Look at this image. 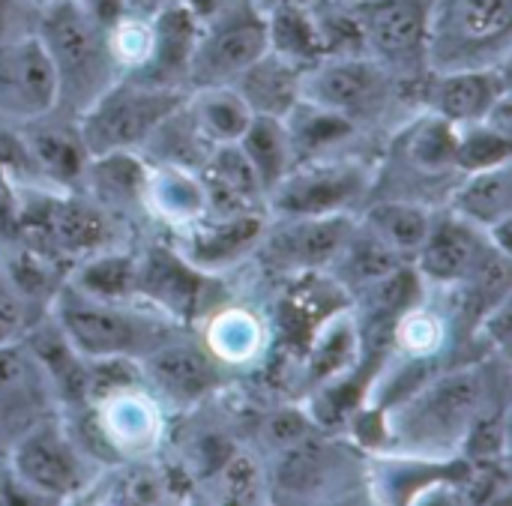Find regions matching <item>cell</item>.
I'll return each instance as SVG.
<instances>
[{"mask_svg": "<svg viewBox=\"0 0 512 506\" xmlns=\"http://www.w3.org/2000/svg\"><path fill=\"white\" fill-rule=\"evenodd\" d=\"M498 378L492 363L453 366L438 375H426L411 393L390 405L384 414L387 447L402 456H447L462 450L477 420L504 405L498 396Z\"/></svg>", "mask_w": 512, "mask_h": 506, "instance_id": "6da1fadb", "label": "cell"}, {"mask_svg": "<svg viewBox=\"0 0 512 506\" xmlns=\"http://www.w3.org/2000/svg\"><path fill=\"white\" fill-rule=\"evenodd\" d=\"M33 33L57 78V111L69 117H78L123 75L111 48V27L90 15L78 0L39 3Z\"/></svg>", "mask_w": 512, "mask_h": 506, "instance_id": "7a4b0ae2", "label": "cell"}, {"mask_svg": "<svg viewBox=\"0 0 512 506\" xmlns=\"http://www.w3.org/2000/svg\"><path fill=\"white\" fill-rule=\"evenodd\" d=\"M51 318L81 357H135L141 360L153 345L174 333V321L141 300H99L81 294L66 279L48 303Z\"/></svg>", "mask_w": 512, "mask_h": 506, "instance_id": "3957f363", "label": "cell"}, {"mask_svg": "<svg viewBox=\"0 0 512 506\" xmlns=\"http://www.w3.org/2000/svg\"><path fill=\"white\" fill-rule=\"evenodd\" d=\"M512 0H432L426 27V72L507 66Z\"/></svg>", "mask_w": 512, "mask_h": 506, "instance_id": "277c9868", "label": "cell"}, {"mask_svg": "<svg viewBox=\"0 0 512 506\" xmlns=\"http://www.w3.org/2000/svg\"><path fill=\"white\" fill-rule=\"evenodd\" d=\"M189 90L150 84L138 75L123 72L105 93H99L78 117V135L90 156L138 150L153 126L174 111Z\"/></svg>", "mask_w": 512, "mask_h": 506, "instance_id": "5b68a950", "label": "cell"}, {"mask_svg": "<svg viewBox=\"0 0 512 506\" xmlns=\"http://www.w3.org/2000/svg\"><path fill=\"white\" fill-rule=\"evenodd\" d=\"M267 48V18L252 6V0H222L207 18H201L186 87L234 84Z\"/></svg>", "mask_w": 512, "mask_h": 506, "instance_id": "8992f818", "label": "cell"}, {"mask_svg": "<svg viewBox=\"0 0 512 506\" xmlns=\"http://www.w3.org/2000/svg\"><path fill=\"white\" fill-rule=\"evenodd\" d=\"M3 462L21 486L39 498V504L78 498L93 483V462L78 450L60 414L18 438Z\"/></svg>", "mask_w": 512, "mask_h": 506, "instance_id": "52a82bcc", "label": "cell"}, {"mask_svg": "<svg viewBox=\"0 0 512 506\" xmlns=\"http://www.w3.org/2000/svg\"><path fill=\"white\" fill-rule=\"evenodd\" d=\"M372 171L354 159H306L267 192L270 216H324L351 213V207L369 192Z\"/></svg>", "mask_w": 512, "mask_h": 506, "instance_id": "ba28073f", "label": "cell"}, {"mask_svg": "<svg viewBox=\"0 0 512 506\" xmlns=\"http://www.w3.org/2000/svg\"><path fill=\"white\" fill-rule=\"evenodd\" d=\"M396 87V75L372 54H324L303 69L300 99L348 120L381 105Z\"/></svg>", "mask_w": 512, "mask_h": 506, "instance_id": "9c48e42d", "label": "cell"}, {"mask_svg": "<svg viewBox=\"0 0 512 506\" xmlns=\"http://www.w3.org/2000/svg\"><path fill=\"white\" fill-rule=\"evenodd\" d=\"M354 225L357 219L351 213L273 216V225L264 222L255 252H261L273 270L309 276L333 264Z\"/></svg>", "mask_w": 512, "mask_h": 506, "instance_id": "30bf717a", "label": "cell"}, {"mask_svg": "<svg viewBox=\"0 0 512 506\" xmlns=\"http://www.w3.org/2000/svg\"><path fill=\"white\" fill-rule=\"evenodd\" d=\"M432 0H366L351 6L363 48L384 63L396 78L414 75L417 63L426 69V27Z\"/></svg>", "mask_w": 512, "mask_h": 506, "instance_id": "8fae6325", "label": "cell"}, {"mask_svg": "<svg viewBox=\"0 0 512 506\" xmlns=\"http://www.w3.org/2000/svg\"><path fill=\"white\" fill-rule=\"evenodd\" d=\"M57 414V393L27 345H0V459L33 426Z\"/></svg>", "mask_w": 512, "mask_h": 506, "instance_id": "7c38bea8", "label": "cell"}, {"mask_svg": "<svg viewBox=\"0 0 512 506\" xmlns=\"http://www.w3.org/2000/svg\"><path fill=\"white\" fill-rule=\"evenodd\" d=\"M492 252L501 249L489 240L483 228L444 210L432 219V228L411 264L417 267L423 282L462 288L480 273V267L489 261Z\"/></svg>", "mask_w": 512, "mask_h": 506, "instance_id": "4fadbf2b", "label": "cell"}, {"mask_svg": "<svg viewBox=\"0 0 512 506\" xmlns=\"http://www.w3.org/2000/svg\"><path fill=\"white\" fill-rule=\"evenodd\" d=\"M57 111V78L36 33L0 45V120L18 126Z\"/></svg>", "mask_w": 512, "mask_h": 506, "instance_id": "5bb4252c", "label": "cell"}, {"mask_svg": "<svg viewBox=\"0 0 512 506\" xmlns=\"http://www.w3.org/2000/svg\"><path fill=\"white\" fill-rule=\"evenodd\" d=\"M207 282L210 276L192 267L177 246H150L138 258L135 300L174 324H192L201 315Z\"/></svg>", "mask_w": 512, "mask_h": 506, "instance_id": "9a60e30c", "label": "cell"}, {"mask_svg": "<svg viewBox=\"0 0 512 506\" xmlns=\"http://www.w3.org/2000/svg\"><path fill=\"white\" fill-rule=\"evenodd\" d=\"M138 363L144 387L174 405H195L219 387V360L204 345L177 339L174 333L153 345Z\"/></svg>", "mask_w": 512, "mask_h": 506, "instance_id": "2e32d148", "label": "cell"}, {"mask_svg": "<svg viewBox=\"0 0 512 506\" xmlns=\"http://www.w3.org/2000/svg\"><path fill=\"white\" fill-rule=\"evenodd\" d=\"M426 111L444 117L453 126L483 120L504 96H510L507 66L492 69H459V72H426L423 84Z\"/></svg>", "mask_w": 512, "mask_h": 506, "instance_id": "e0dca14e", "label": "cell"}, {"mask_svg": "<svg viewBox=\"0 0 512 506\" xmlns=\"http://www.w3.org/2000/svg\"><path fill=\"white\" fill-rule=\"evenodd\" d=\"M147 21H150L147 57L129 75H138L150 84L189 90L186 72H189L192 48H195L198 30H201V18L183 0H171L165 6H159L156 12H150Z\"/></svg>", "mask_w": 512, "mask_h": 506, "instance_id": "ac0fdd59", "label": "cell"}, {"mask_svg": "<svg viewBox=\"0 0 512 506\" xmlns=\"http://www.w3.org/2000/svg\"><path fill=\"white\" fill-rule=\"evenodd\" d=\"M204 216H267V192L237 144H216L198 171Z\"/></svg>", "mask_w": 512, "mask_h": 506, "instance_id": "d6986e66", "label": "cell"}, {"mask_svg": "<svg viewBox=\"0 0 512 506\" xmlns=\"http://www.w3.org/2000/svg\"><path fill=\"white\" fill-rule=\"evenodd\" d=\"M267 216H201L180 228L183 240L177 252L201 273L240 264L258 249Z\"/></svg>", "mask_w": 512, "mask_h": 506, "instance_id": "ffe728a7", "label": "cell"}, {"mask_svg": "<svg viewBox=\"0 0 512 506\" xmlns=\"http://www.w3.org/2000/svg\"><path fill=\"white\" fill-rule=\"evenodd\" d=\"M18 129L24 135V144H27L42 180L57 189H78L90 153L78 135L75 117H69L63 111H51L45 117H36V120L18 126Z\"/></svg>", "mask_w": 512, "mask_h": 506, "instance_id": "44dd1931", "label": "cell"}, {"mask_svg": "<svg viewBox=\"0 0 512 506\" xmlns=\"http://www.w3.org/2000/svg\"><path fill=\"white\" fill-rule=\"evenodd\" d=\"M339 471V450L318 432L273 456L267 492L282 504L324 498Z\"/></svg>", "mask_w": 512, "mask_h": 506, "instance_id": "7402d4cb", "label": "cell"}, {"mask_svg": "<svg viewBox=\"0 0 512 506\" xmlns=\"http://www.w3.org/2000/svg\"><path fill=\"white\" fill-rule=\"evenodd\" d=\"M21 342L48 375L63 411L87 405V357L78 354V348L66 339L51 312H45Z\"/></svg>", "mask_w": 512, "mask_h": 506, "instance_id": "603a6c76", "label": "cell"}, {"mask_svg": "<svg viewBox=\"0 0 512 506\" xmlns=\"http://www.w3.org/2000/svg\"><path fill=\"white\" fill-rule=\"evenodd\" d=\"M99 423L117 450L123 462L147 456L156 450L162 435V417L156 408V399L144 393V387L114 393L102 402H96Z\"/></svg>", "mask_w": 512, "mask_h": 506, "instance_id": "cb8c5ba5", "label": "cell"}, {"mask_svg": "<svg viewBox=\"0 0 512 506\" xmlns=\"http://www.w3.org/2000/svg\"><path fill=\"white\" fill-rule=\"evenodd\" d=\"M303 69L306 66L267 48L249 69L240 72V78L234 81V90L246 99L252 114L285 120L291 108L300 102Z\"/></svg>", "mask_w": 512, "mask_h": 506, "instance_id": "d4e9b609", "label": "cell"}, {"mask_svg": "<svg viewBox=\"0 0 512 506\" xmlns=\"http://www.w3.org/2000/svg\"><path fill=\"white\" fill-rule=\"evenodd\" d=\"M213 141L207 138V132L198 126L195 114L189 111L186 99L168 111L153 132L147 135V141L138 147V153L150 162V165H165V168H180L189 174H198L204 168V162L213 153Z\"/></svg>", "mask_w": 512, "mask_h": 506, "instance_id": "484cf974", "label": "cell"}, {"mask_svg": "<svg viewBox=\"0 0 512 506\" xmlns=\"http://www.w3.org/2000/svg\"><path fill=\"white\" fill-rule=\"evenodd\" d=\"M147 174H150V162L138 150L102 153L87 159L78 189H87V198H93L105 210L144 207Z\"/></svg>", "mask_w": 512, "mask_h": 506, "instance_id": "4316f807", "label": "cell"}, {"mask_svg": "<svg viewBox=\"0 0 512 506\" xmlns=\"http://www.w3.org/2000/svg\"><path fill=\"white\" fill-rule=\"evenodd\" d=\"M447 210L483 231H492L504 222H512L510 162L462 174V180L450 189Z\"/></svg>", "mask_w": 512, "mask_h": 506, "instance_id": "83f0119b", "label": "cell"}, {"mask_svg": "<svg viewBox=\"0 0 512 506\" xmlns=\"http://www.w3.org/2000/svg\"><path fill=\"white\" fill-rule=\"evenodd\" d=\"M435 213L414 198H378L366 207L360 225L375 234L384 246L399 252L402 258L414 261L420 252L429 228H432Z\"/></svg>", "mask_w": 512, "mask_h": 506, "instance_id": "f1b7e54d", "label": "cell"}, {"mask_svg": "<svg viewBox=\"0 0 512 506\" xmlns=\"http://www.w3.org/2000/svg\"><path fill=\"white\" fill-rule=\"evenodd\" d=\"M309 378L324 387L339 381L342 375L357 372L360 363V333L351 315L324 318L309 336Z\"/></svg>", "mask_w": 512, "mask_h": 506, "instance_id": "f546056e", "label": "cell"}, {"mask_svg": "<svg viewBox=\"0 0 512 506\" xmlns=\"http://www.w3.org/2000/svg\"><path fill=\"white\" fill-rule=\"evenodd\" d=\"M144 207L153 216L165 219L171 228H183L207 213L198 174L165 168V165H150L147 186H144Z\"/></svg>", "mask_w": 512, "mask_h": 506, "instance_id": "4dcf8cb0", "label": "cell"}, {"mask_svg": "<svg viewBox=\"0 0 512 506\" xmlns=\"http://www.w3.org/2000/svg\"><path fill=\"white\" fill-rule=\"evenodd\" d=\"M402 159L420 177H447L456 174V126L444 117L426 111L414 120L399 138Z\"/></svg>", "mask_w": 512, "mask_h": 506, "instance_id": "1f68e13d", "label": "cell"}, {"mask_svg": "<svg viewBox=\"0 0 512 506\" xmlns=\"http://www.w3.org/2000/svg\"><path fill=\"white\" fill-rule=\"evenodd\" d=\"M402 264H411L390 246H384L375 234H369L360 222L342 243L339 255L333 258V270L339 276V288H348L351 294L369 288L372 282L384 279L387 273L399 270Z\"/></svg>", "mask_w": 512, "mask_h": 506, "instance_id": "d6a6232c", "label": "cell"}, {"mask_svg": "<svg viewBox=\"0 0 512 506\" xmlns=\"http://www.w3.org/2000/svg\"><path fill=\"white\" fill-rule=\"evenodd\" d=\"M135 279H138V255L120 252L114 246L81 258L66 273V282L72 288L99 300H135Z\"/></svg>", "mask_w": 512, "mask_h": 506, "instance_id": "836d02e7", "label": "cell"}, {"mask_svg": "<svg viewBox=\"0 0 512 506\" xmlns=\"http://www.w3.org/2000/svg\"><path fill=\"white\" fill-rule=\"evenodd\" d=\"M186 105L213 144H237L255 117L234 84L195 87L186 93Z\"/></svg>", "mask_w": 512, "mask_h": 506, "instance_id": "e575fe53", "label": "cell"}, {"mask_svg": "<svg viewBox=\"0 0 512 506\" xmlns=\"http://www.w3.org/2000/svg\"><path fill=\"white\" fill-rule=\"evenodd\" d=\"M237 147L249 159L252 171L258 174V180L264 186V192H270L294 165L291 138H288L285 120H279V117L255 114L252 123L246 126V132L240 135Z\"/></svg>", "mask_w": 512, "mask_h": 506, "instance_id": "d590c367", "label": "cell"}, {"mask_svg": "<svg viewBox=\"0 0 512 506\" xmlns=\"http://www.w3.org/2000/svg\"><path fill=\"white\" fill-rule=\"evenodd\" d=\"M285 129L291 138L294 162H306V159H321L336 144H342L354 132V120L300 99L285 117Z\"/></svg>", "mask_w": 512, "mask_h": 506, "instance_id": "8d00e7d4", "label": "cell"}, {"mask_svg": "<svg viewBox=\"0 0 512 506\" xmlns=\"http://www.w3.org/2000/svg\"><path fill=\"white\" fill-rule=\"evenodd\" d=\"M264 342V330L258 318L246 309H225L207 324V342L204 348L225 366L249 363L258 357Z\"/></svg>", "mask_w": 512, "mask_h": 506, "instance_id": "74e56055", "label": "cell"}, {"mask_svg": "<svg viewBox=\"0 0 512 506\" xmlns=\"http://www.w3.org/2000/svg\"><path fill=\"white\" fill-rule=\"evenodd\" d=\"M267 39L276 54L300 63V66H309L318 57H324V45H321L318 27H315L312 6L309 9L288 6V9L270 12L267 15Z\"/></svg>", "mask_w": 512, "mask_h": 506, "instance_id": "f35d334b", "label": "cell"}, {"mask_svg": "<svg viewBox=\"0 0 512 506\" xmlns=\"http://www.w3.org/2000/svg\"><path fill=\"white\" fill-rule=\"evenodd\" d=\"M512 159V132L498 129L489 120L456 126V168L459 174L495 168Z\"/></svg>", "mask_w": 512, "mask_h": 506, "instance_id": "ab89813d", "label": "cell"}, {"mask_svg": "<svg viewBox=\"0 0 512 506\" xmlns=\"http://www.w3.org/2000/svg\"><path fill=\"white\" fill-rule=\"evenodd\" d=\"M213 480L219 483V498L225 504H258L267 495V477L246 453H231Z\"/></svg>", "mask_w": 512, "mask_h": 506, "instance_id": "60d3db41", "label": "cell"}, {"mask_svg": "<svg viewBox=\"0 0 512 506\" xmlns=\"http://www.w3.org/2000/svg\"><path fill=\"white\" fill-rule=\"evenodd\" d=\"M318 423L309 411L303 408H276L270 411L261 423H258V444L264 453L276 456L294 444H300L303 438L315 435Z\"/></svg>", "mask_w": 512, "mask_h": 506, "instance_id": "b9f144b4", "label": "cell"}, {"mask_svg": "<svg viewBox=\"0 0 512 506\" xmlns=\"http://www.w3.org/2000/svg\"><path fill=\"white\" fill-rule=\"evenodd\" d=\"M0 186L9 192H21L30 186H48L36 171V162L24 144L18 126H0Z\"/></svg>", "mask_w": 512, "mask_h": 506, "instance_id": "7bdbcfd3", "label": "cell"}, {"mask_svg": "<svg viewBox=\"0 0 512 506\" xmlns=\"http://www.w3.org/2000/svg\"><path fill=\"white\" fill-rule=\"evenodd\" d=\"M48 312V306L21 294L12 282L0 276V345L21 342L27 330Z\"/></svg>", "mask_w": 512, "mask_h": 506, "instance_id": "ee69618b", "label": "cell"}, {"mask_svg": "<svg viewBox=\"0 0 512 506\" xmlns=\"http://www.w3.org/2000/svg\"><path fill=\"white\" fill-rule=\"evenodd\" d=\"M36 9V0H0V45L30 36L36 24Z\"/></svg>", "mask_w": 512, "mask_h": 506, "instance_id": "f6af8a7d", "label": "cell"}, {"mask_svg": "<svg viewBox=\"0 0 512 506\" xmlns=\"http://www.w3.org/2000/svg\"><path fill=\"white\" fill-rule=\"evenodd\" d=\"M162 498H165L162 477H156L153 471H132L129 477L120 480L117 489L120 504H159Z\"/></svg>", "mask_w": 512, "mask_h": 506, "instance_id": "bcb514c9", "label": "cell"}, {"mask_svg": "<svg viewBox=\"0 0 512 506\" xmlns=\"http://www.w3.org/2000/svg\"><path fill=\"white\" fill-rule=\"evenodd\" d=\"M21 243V225H18V198L15 192L0 186V255Z\"/></svg>", "mask_w": 512, "mask_h": 506, "instance_id": "7dc6e473", "label": "cell"}, {"mask_svg": "<svg viewBox=\"0 0 512 506\" xmlns=\"http://www.w3.org/2000/svg\"><path fill=\"white\" fill-rule=\"evenodd\" d=\"M318 0H252V6L267 18L270 12H276V9H288V6H297V9H309V6H315Z\"/></svg>", "mask_w": 512, "mask_h": 506, "instance_id": "c3c4849f", "label": "cell"}, {"mask_svg": "<svg viewBox=\"0 0 512 506\" xmlns=\"http://www.w3.org/2000/svg\"><path fill=\"white\" fill-rule=\"evenodd\" d=\"M165 3H171V0H123L126 12H135V15H150L159 6H165Z\"/></svg>", "mask_w": 512, "mask_h": 506, "instance_id": "681fc988", "label": "cell"}, {"mask_svg": "<svg viewBox=\"0 0 512 506\" xmlns=\"http://www.w3.org/2000/svg\"><path fill=\"white\" fill-rule=\"evenodd\" d=\"M333 3H342V6H357V3H366V0H333Z\"/></svg>", "mask_w": 512, "mask_h": 506, "instance_id": "f907efd6", "label": "cell"}, {"mask_svg": "<svg viewBox=\"0 0 512 506\" xmlns=\"http://www.w3.org/2000/svg\"><path fill=\"white\" fill-rule=\"evenodd\" d=\"M36 3H45V0H36Z\"/></svg>", "mask_w": 512, "mask_h": 506, "instance_id": "816d5d0a", "label": "cell"}]
</instances>
